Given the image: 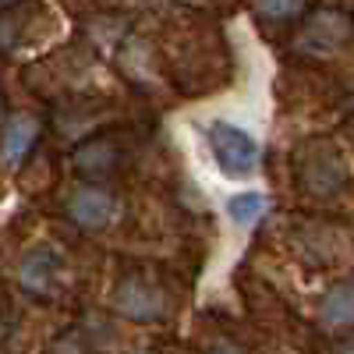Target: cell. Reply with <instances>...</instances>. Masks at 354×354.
Instances as JSON below:
<instances>
[{"label":"cell","mask_w":354,"mask_h":354,"mask_svg":"<svg viewBox=\"0 0 354 354\" xmlns=\"http://www.w3.org/2000/svg\"><path fill=\"white\" fill-rule=\"evenodd\" d=\"M301 185L315 195H337L347 185V167L340 163V156L333 153H319V156H305L301 167Z\"/></svg>","instance_id":"6"},{"label":"cell","mask_w":354,"mask_h":354,"mask_svg":"<svg viewBox=\"0 0 354 354\" xmlns=\"http://www.w3.org/2000/svg\"><path fill=\"white\" fill-rule=\"evenodd\" d=\"M205 142H209L216 170L223 177H230V181H245V177H252L259 170V160H262L259 138L252 131H245L241 124L213 121L209 128H205Z\"/></svg>","instance_id":"1"},{"label":"cell","mask_w":354,"mask_h":354,"mask_svg":"<svg viewBox=\"0 0 354 354\" xmlns=\"http://www.w3.org/2000/svg\"><path fill=\"white\" fill-rule=\"evenodd\" d=\"M64 283V255L57 248H36L28 252L21 262V287L28 294H39V298H50Z\"/></svg>","instance_id":"4"},{"label":"cell","mask_w":354,"mask_h":354,"mask_svg":"<svg viewBox=\"0 0 354 354\" xmlns=\"http://www.w3.org/2000/svg\"><path fill=\"white\" fill-rule=\"evenodd\" d=\"M319 319L330 330H344L354 326V283H337L326 290V298L319 305Z\"/></svg>","instance_id":"8"},{"label":"cell","mask_w":354,"mask_h":354,"mask_svg":"<svg viewBox=\"0 0 354 354\" xmlns=\"http://www.w3.org/2000/svg\"><path fill=\"white\" fill-rule=\"evenodd\" d=\"M0 103H4V100H0Z\"/></svg>","instance_id":"15"},{"label":"cell","mask_w":354,"mask_h":354,"mask_svg":"<svg viewBox=\"0 0 354 354\" xmlns=\"http://www.w3.org/2000/svg\"><path fill=\"white\" fill-rule=\"evenodd\" d=\"M205 354H245L238 344H230V340H216L209 351H205Z\"/></svg>","instance_id":"11"},{"label":"cell","mask_w":354,"mask_h":354,"mask_svg":"<svg viewBox=\"0 0 354 354\" xmlns=\"http://www.w3.org/2000/svg\"><path fill=\"white\" fill-rule=\"evenodd\" d=\"M351 43H354V15L340 11V8L312 11L298 28V39H294V46H298L301 53H312V57L340 53Z\"/></svg>","instance_id":"2"},{"label":"cell","mask_w":354,"mask_h":354,"mask_svg":"<svg viewBox=\"0 0 354 354\" xmlns=\"http://www.w3.org/2000/svg\"><path fill=\"white\" fill-rule=\"evenodd\" d=\"M39 138V121L28 113H15L8 128H4V138H0V163L4 167H21V160L28 156V149L36 145Z\"/></svg>","instance_id":"7"},{"label":"cell","mask_w":354,"mask_h":354,"mask_svg":"<svg viewBox=\"0 0 354 354\" xmlns=\"http://www.w3.org/2000/svg\"><path fill=\"white\" fill-rule=\"evenodd\" d=\"M68 216L85 230H103L117 220V198L103 188H78L68 198Z\"/></svg>","instance_id":"5"},{"label":"cell","mask_w":354,"mask_h":354,"mask_svg":"<svg viewBox=\"0 0 354 354\" xmlns=\"http://www.w3.org/2000/svg\"><path fill=\"white\" fill-rule=\"evenodd\" d=\"M266 209H270V198L262 192H238L227 198V216L238 227H255L266 216Z\"/></svg>","instance_id":"9"},{"label":"cell","mask_w":354,"mask_h":354,"mask_svg":"<svg viewBox=\"0 0 354 354\" xmlns=\"http://www.w3.org/2000/svg\"><path fill=\"white\" fill-rule=\"evenodd\" d=\"M333 354H354V344H344V347H337Z\"/></svg>","instance_id":"13"},{"label":"cell","mask_w":354,"mask_h":354,"mask_svg":"<svg viewBox=\"0 0 354 354\" xmlns=\"http://www.w3.org/2000/svg\"><path fill=\"white\" fill-rule=\"evenodd\" d=\"M113 308L121 312L124 319H135V322H153L167 312V294L160 290L156 280L149 277H124L113 290Z\"/></svg>","instance_id":"3"},{"label":"cell","mask_w":354,"mask_h":354,"mask_svg":"<svg viewBox=\"0 0 354 354\" xmlns=\"http://www.w3.org/2000/svg\"><path fill=\"white\" fill-rule=\"evenodd\" d=\"M305 8V0H259V11L270 21H287Z\"/></svg>","instance_id":"10"},{"label":"cell","mask_w":354,"mask_h":354,"mask_svg":"<svg viewBox=\"0 0 354 354\" xmlns=\"http://www.w3.org/2000/svg\"><path fill=\"white\" fill-rule=\"evenodd\" d=\"M11 43H15V28L8 18H0V50H8Z\"/></svg>","instance_id":"12"},{"label":"cell","mask_w":354,"mask_h":354,"mask_svg":"<svg viewBox=\"0 0 354 354\" xmlns=\"http://www.w3.org/2000/svg\"><path fill=\"white\" fill-rule=\"evenodd\" d=\"M0 4H18V0H0Z\"/></svg>","instance_id":"14"}]
</instances>
